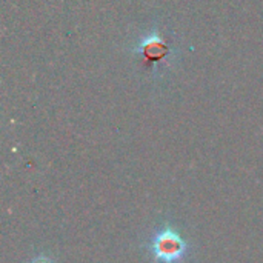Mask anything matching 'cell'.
<instances>
[{
	"label": "cell",
	"instance_id": "cell-2",
	"mask_svg": "<svg viewBox=\"0 0 263 263\" xmlns=\"http://www.w3.org/2000/svg\"><path fill=\"white\" fill-rule=\"evenodd\" d=\"M29 263H54L49 257H46V256H37V257H34L32 260Z\"/></svg>",
	"mask_w": 263,
	"mask_h": 263
},
{
	"label": "cell",
	"instance_id": "cell-1",
	"mask_svg": "<svg viewBox=\"0 0 263 263\" xmlns=\"http://www.w3.org/2000/svg\"><path fill=\"white\" fill-rule=\"evenodd\" d=\"M149 248L157 262L177 263L185 257L188 245L173 227L166 225L154 236Z\"/></svg>",
	"mask_w": 263,
	"mask_h": 263
}]
</instances>
